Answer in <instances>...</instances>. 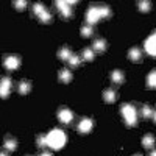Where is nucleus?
<instances>
[{
	"label": "nucleus",
	"instance_id": "1",
	"mask_svg": "<svg viewBox=\"0 0 156 156\" xmlns=\"http://www.w3.org/2000/svg\"><path fill=\"white\" fill-rule=\"evenodd\" d=\"M66 144V134L61 129H51L47 134V145L53 150H59Z\"/></svg>",
	"mask_w": 156,
	"mask_h": 156
},
{
	"label": "nucleus",
	"instance_id": "2",
	"mask_svg": "<svg viewBox=\"0 0 156 156\" xmlns=\"http://www.w3.org/2000/svg\"><path fill=\"white\" fill-rule=\"evenodd\" d=\"M120 112L125 119L126 126H136L137 123V111L133 105H128V103H123L120 106Z\"/></svg>",
	"mask_w": 156,
	"mask_h": 156
},
{
	"label": "nucleus",
	"instance_id": "3",
	"mask_svg": "<svg viewBox=\"0 0 156 156\" xmlns=\"http://www.w3.org/2000/svg\"><path fill=\"white\" fill-rule=\"evenodd\" d=\"M58 119H59V122L61 123H64V125H69L72 120H73V112L69 109V108H59L58 109Z\"/></svg>",
	"mask_w": 156,
	"mask_h": 156
},
{
	"label": "nucleus",
	"instance_id": "4",
	"mask_svg": "<svg viewBox=\"0 0 156 156\" xmlns=\"http://www.w3.org/2000/svg\"><path fill=\"white\" fill-rule=\"evenodd\" d=\"M72 3H75V2H61V0L56 2V8H58V11L61 12V16L64 19H69L72 16V9H70Z\"/></svg>",
	"mask_w": 156,
	"mask_h": 156
},
{
	"label": "nucleus",
	"instance_id": "5",
	"mask_svg": "<svg viewBox=\"0 0 156 156\" xmlns=\"http://www.w3.org/2000/svg\"><path fill=\"white\" fill-rule=\"evenodd\" d=\"M3 66L8 69V70H16L19 66H20V58L17 55H9L3 59Z\"/></svg>",
	"mask_w": 156,
	"mask_h": 156
},
{
	"label": "nucleus",
	"instance_id": "6",
	"mask_svg": "<svg viewBox=\"0 0 156 156\" xmlns=\"http://www.w3.org/2000/svg\"><path fill=\"white\" fill-rule=\"evenodd\" d=\"M86 20L87 25H94L100 20V12H98V6H90L86 12Z\"/></svg>",
	"mask_w": 156,
	"mask_h": 156
},
{
	"label": "nucleus",
	"instance_id": "7",
	"mask_svg": "<svg viewBox=\"0 0 156 156\" xmlns=\"http://www.w3.org/2000/svg\"><path fill=\"white\" fill-rule=\"evenodd\" d=\"M145 51L148 55H151V56H156V30L145 41Z\"/></svg>",
	"mask_w": 156,
	"mask_h": 156
},
{
	"label": "nucleus",
	"instance_id": "8",
	"mask_svg": "<svg viewBox=\"0 0 156 156\" xmlns=\"http://www.w3.org/2000/svg\"><path fill=\"white\" fill-rule=\"evenodd\" d=\"M92 126H94V122L86 117V119H81L80 123H78V131H80L81 134H87L90 129H92Z\"/></svg>",
	"mask_w": 156,
	"mask_h": 156
},
{
	"label": "nucleus",
	"instance_id": "9",
	"mask_svg": "<svg viewBox=\"0 0 156 156\" xmlns=\"http://www.w3.org/2000/svg\"><path fill=\"white\" fill-rule=\"evenodd\" d=\"M9 90H11V80L9 78H3L2 86H0V95H2V98H6L9 95Z\"/></svg>",
	"mask_w": 156,
	"mask_h": 156
},
{
	"label": "nucleus",
	"instance_id": "10",
	"mask_svg": "<svg viewBox=\"0 0 156 156\" xmlns=\"http://www.w3.org/2000/svg\"><path fill=\"white\" fill-rule=\"evenodd\" d=\"M128 58L131 61H134V62H139L142 59V50L137 48V47H131L128 50Z\"/></svg>",
	"mask_w": 156,
	"mask_h": 156
},
{
	"label": "nucleus",
	"instance_id": "11",
	"mask_svg": "<svg viewBox=\"0 0 156 156\" xmlns=\"http://www.w3.org/2000/svg\"><path fill=\"white\" fill-rule=\"evenodd\" d=\"M111 81L115 83V84H122V83L125 81V75H123V72L119 70V69L112 70V72H111Z\"/></svg>",
	"mask_w": 156,
	"mask_h": 156
},
{
	"label": "nucleus",
	"instance_id": "12",
	"mask_svg": "<svg viewBox=\"0 0 156 156\" xmlns=\"http://www.w3.org/2000/svg\"><path fill=\"white\" fill-rule=\"evenodd\" d=\"M154 144H156V139H154L153 134H145L144 137H142V145H144V148H150V150H153Z\"/></svg>",
	"mask_w": 156,
	"mask_h": 156
},
{
	"label": "nucleus",
	"instance_id": "13",
	"mask_svg": "<svg viewBox=\"0 0 156 156\" xmlns=\"http://www.w3.org/2000/svg\"><path fill=\"white\" fill-rule=\"evenodd\" d=\"M17 90H19V94L27 95L30 90H31V83H30L28 80H22V81L19 83V86H17Z\"/></svg>",
	"mask_w": 156,
	"mask_h": 156
},
{
	"label": "nucleus",
	"instance_id": "14",
	"mask_svg": "<svg viewBox=\"0 0 156 156\" xmlns=\"http://www.w3.org/2000/svg\"><path fill=\"white\" fill-rule=\"evenodd\" d=\"M106 47H108V44L103 41V39H95L94 44H92V50L98 51V53H103V51L106 50Z\"/></svg>",
	"mask_w": 156,
	"mask_h": 156
},
{
	"label": "nucleus",
	"instance_id": "15",
	"mask_svg": "<svg viewBox=\"0 0 156 156\" xmlns=\"http://www.w3.org/2000/svg\"><path fill=\"white\" fill-rule=\"evenodd\" d=\"M117 98V94L114 89H105V92H103V100L106 103H114Z\"/></svg>",
	"mask_w": 156,
	"mask_h": 156
},
{
	"label": "nucleus",
	"instance_id": "16",
	"mask_svg": "<svg viewBox=\"0 0 156 156\" xmlns=\"http://www.w3.org/2000/svg\"><path fill=\"white\" fill-rule=\"evenodd\" d=\"M59 81L61 83H70L72 81V72L69 69H61L59 70Z\"/></svg>",
	"mask_w": 156,
	"mask_h": 156
},
{
	"label": "nucleus",
	"instance_id": "17",
	"mask_svg": "<svg viewBox=\"0 0 156 156\" xmlns=\"http://www.w3.org/2000/svg\"><path fill=\"white\" fill-rule=\"evenodd\" d=\"M58 56H59V59H62V61H69V58L72 56V51H70V48H69L67 45H64V47H61V50L58 51Z\"/></svg>",
	"mask_w": 156,
	"mask_h": 156
},
{
	"label": "nucleus",
	"instance_id": "18",
	"mask_svg": "<svg viewBox=\"0 0 156 156\" xmlns=\"http://www.w3.org/2000/svg\"><path fill=\"white\" fill-rule=\"evenodd\" d=\"M147 87L148 89H156V69L151 70L147 76Z\"/></svg>",
	"mask_w": 156,
	"mask_h": 156
},
{
	"label": "nucleus",
	"instance_id": "19",
	"mask_svg": "<svg viewBox=\"0 0 156 156\" xmlns=\"http://www.w3.org/2000/svg\"><path fill=\"white\" fill-rule=\"evenodd\" d=\"M3 147H5L8 151H14V150L17 148V142H16L14 139H11V137H5V144H3Z\"/></svg>",
	"mask_w": 156,
	"mask_h": 156
},
{
	"label": "nucleus",
	"instance_id": "20",
	"mask_svg": "<svg viewBox=\"0 0 156 156\" xmlns=\"http://www.w3.org/2000/svg\"><path fill=\"white\" fill-rule=\"evenodd\" d=\"M37 19L41 20L42 23H50V22H51V19H53V17H51V14L48 12V9L45 8V9H44V11L41 12V14L37 16Z\"/></svg>",
	"mask_w": 156,
	"mask_h": 156
},
{
	"label": "nucleus",
	"instance_id": "21",
	"mask_svg": "<svg viewBox=\"0 0 156 156\" xmlns=\"http://www.w3.org/2000/svg\"><path fill=\"white\" fill-rule=\"evenodd\" d=\"M98 12H100V19H108V17H111V9H109V6H106V5L98 6Z\"/></svg>",
	"mask_w": 156,
	"mask_h": 156
},
{
	"label": "nucleus",
	"instance_id": "22",
	"mask_svg": "<svg viewBox=\"0 0 156 156\" xmlns=\"http://www.w3.org/2000/svg\"><path fill=\"white\" fill-rule=\"evenodd\" d=\"M153 109H151V106H148V105H144L140 108V114H142V117L144 119H150V117H153Z\"/></svg>",
	"mask_w": 156,
	"mask_h": 156
},
{
	"label": "nucleus",
	"instance_id": "23",
	"mask_svg": "<svg viewBox=\"0 0 156 156\" xmlns=\"http://www.w3.org/2000/svg\"><path fill=\"white\" fill-rule=\"evenodd\" d=\"M81 56H78V55H72L70 58H69V66L70 67H78L81 64Z\"/></svg>",
	"mask_w": 156,
	"mask_h": 156
},
{
	"label": "nucleus",
	"instance_id": "24",
	"mask_svg": "<svg viewBox=\"0 0 156 156\" xmlns=\"http://www.w3.org/2000/svg\"><path fill=\"white\" fill-rule=\"evenodd\" d=\"M92 31H94V28H92V25H83L81 27V30H80V33H81V36L83 37H89L90 34H92Z\"/></svg>",
	"mask_w": 156,
	"mask_h": 156
},
{
	"label": "nucleus",
	"instance_id": "25",
	"mask_svg": "<svg viewBox=\"0 0 156 156\" xmlns=\"http://www.w3.org/2000/svg\"><path fill=\"white\" fill-rule=\"evenodd\" d=\"M81 58L86 59V61H92L94 59V50L92 48H84L83 53H81Z\"/></svg>",
	"mask_w": 156,
	"mask_h": 156
},
{
	"label": "nucleus",
	"instance_id": "26",
	"mask_svg": "<svg viewBox=\"0 0 156 156\" xmlns=\"http://www.w3.org/2000/svg\"><path fill=\"white\" fill-rule=\"evenodd\" d=\"M137 5H139V9H140L142 12H148L150 8H151V3L148 2V0H145V2H139Z\"/></svg>",
	"mask_w": 156,
	"mask_h": 156
},
{
	"label": "nucleus",
	"instance_id": "27",
	"mask_svg": "<svg viewBox=\"0 0 156 156\" xmlns=\"http://www.w3.org/2000/svg\"><path fill=\"white\" fill-rule=\"evenodd\" d=\"M31 9H33V14H34V16H39V14H41V12L45 9V6L41 5V3H34V5L31 6Z\"/></svg>",
	"mask_w": 156,
	"mask_h": 156
},
{
	"label": "nucleus",
	"instance_id": "28",
	"mask_svg": "<svg viewBox=\"0 0 156 156\" xmlns=\"http://www.w3.org/2000/svg\"><path fill=\"white\" fill-rule=\"evenodd\" d=\"M36 142H37V147H47V136H44V134H39L37 136V139H36Z\"/></svg>",
	"mask_w": 156,
	"mask_h": 156
},
{
	"label": "nucleus",
	"instance_id": "29",
	"mask_svg": "<svg viewBox=\"0 0 156 156\" xmlns=\"http://www.w3.org/2000/svg\"><path fill=\"white\" fill-rule=\"evenodd\" d=\"M14 6H16L19 11H22V9H25V6H27V2H25V0H20V2H14Z\"/></svg>",
	"mask_w": 156,
	"mask_h": 156
},
{
	"label": "nucleus",
	"instance_id": "30",
	"mask_svg": "<svg viewBox=\"0 0 156 156\" xmlns=\"http://www.w3.org/2000/svg\"><path fill=\"white\" fill-rule=\"evenodd\" d=\"M39 156H53V154H51V153H48V151H42V153L39 154Z\"/></svg>",
	"mask_w": 156,
	"mask_h": 156
},
{
	"label": "nucleus",
	"instance_id": "31",
	"mask_svg": "<svg viewBox=\"0 0 156 156\" xmlns=\"http://www.w3.org/2000/svg\"><path fill=\"white\" fill-rule=\"evenodd\" d=\"M150 156H156V148H153V150H151V153H150Z\"/></svg>",
	"mask_w": 156,
	"mask_h": 156
},
{
	"label": "nucleus",
	"instance_id": "32",
	"mask_svg": "<svg viewBox=\"0 0 156 156\" xmlns=\"http://www.w3.org/2000/svg\"><path fill=\"white\" fill-rule=\"evenodd\" d=\"M153 120H154V123H156V111L153 112Z\"/></svg>",
	"mask_w": 156,
	"mask_h": 156
},
{
	"label": "nucleus",
	"instance_id": "33",
	"mask_svg": "<svg viewBox=\"0 0 156 156\" xmlns=\"http://www.w3.org/2000/svg\"><path fill=\"white\" fill-rule=\"evenodd\" d=\"M0 156H6V154H5V153H2V154H0Z\"/></svg>",
	"mask_w": 156,
	"mask_h": 156
},
{
	"label": "nucleus",
	"instance_id": "34",
	"mask_svg": "<svg viewBox=\"0 0 156 156\" xmlns=\"http://www.w3.org/2000/svg\"><path fill=\"white\" fill-rule=\"evenodd\" d=\"M134 156H142V154H134Z\"/></svg>",
	"mask_w": 156,
	"mask_h": 156
}]
</instances>
